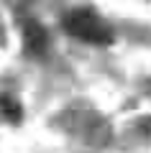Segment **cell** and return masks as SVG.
Instances as JSON below:
<instances>
[{
    "label": "cell",
    "mask_w": 151,
    "mask_h": 153,
    "mask_svg": "<svg viewBox=\"0 0 151 153\" xmlns=\"http://www.w3.org/2000/svg\"><path fill=\"white\" fill-rule=\"evenodd\" d=\"M0 110H3V115H5L11 123H18L23 117V110H21V105H18V100L16 97H0Z\"/></svg>",
    "instance_id": "cell-3"
},
{
    "label": "cell",
    "mask_w": 151,
    "mask_h": 153,
    "mask_svg": "<svg viewBox=\"0 0 151 153\" xmlns=\"http://www.w3.org/2000/svg\"><path fill=\"white\" fill-rule=\"evenodd\" d=\"M62 26H64L67 33L82 38V41H90V44H103L105 46V44H113V38H115L113 28L95 10H90V8H77V10L67 13L62 18Z\"/></svg>",
    "instance_id": "cell-1"
},
{
    "label": "cell",
    "mask_w": 151,
    "mask_h": 153,
    "mask_svg": "<svg viewBox=\"0 0 151 153\" xmlns=\"http://www.w3.org/2000/svg\"><path fill=\"white\" fill-rule=\"evenodd\" d=\"M23 38H26V49L31 51V54H44L49 46V33L46 28L41 26L38 21H26V26H23Z\"/></svg>",
    "instance_id": "cell-2"
}]
</instances>
